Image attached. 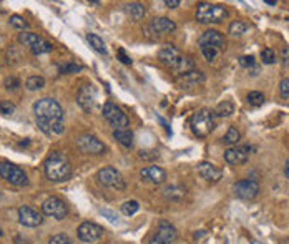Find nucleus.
Returning a JSON list of instances; mask_svg holds the SVG:
<instances>
[{
	"label": "nucleus",
	"mask_w": 289,
	"mask_h": 244,
	"mask_svg": "<svg viewBox=\"0 0 289 244\" xmlns=\"http://www.w3.org/2000/svg\"><path fill=\"white\" fill-rule=\"evenodd\" d=\"M228 17V9L218 3L201 2L196 7V20L200 23H220Z\"/></svg>",
	"instance_id": "obj_3"
},
{
	"label": "nucleus",
	"mask_w": 289,
	"mask_h": 244,
	"mask_svg": "<svg viewBox=\"0 0 289 244\" xmlns=\"http://www.w3.org/2000/svg\"><path fill=\"white\" fill-rule=\"evenodd\" d=\"M103 116H105V120L110 123V126H113L115 130H125V128L130 125V120H128V116L125 115L115 103H110V102L105 103Z\"/></svg>",
	"instance_id": "obj_6"
},
{
	"label": "nucleus",
	"mask_w": 289,
	"mask_h": 244,
	"mask_svg": "<svg viewBox=\"0 0 289 244\" xmlns=\"http://www.w3.org/2000/svg\"><path fill=\"white\" fill-rule=\"evenodd\" d=\"M151 29L155 30V33H173L177 30V23L168 17H156L151 22Z\"/></svg>",
	"instance_id": "obj_20"
},
{
	"label": "nucleus",
	"mask_w": 289,
	"mask_h": 244,
	"mask_svg": "<svg viewBox=\"0 0 289 244\" xmlns=\"http://www.w3.org/2000/svg\"><path fill=\"white\" fill-rule=\"evenodd\" d=\"M148 244H170V243H166V241H161V239H158V238H153Z\"/></svg>",
	"instance_id": "obj_47"
},
{
	"label": "nucleus",
	"mask_w": 289,
	"mask_h": 244,
	"mask_svg": "<svg viewBox=\"0 0 289 244\" xmlns=\"http://www.w3.org/2000/svg\"><path fill=\"white\" fill-rule=\"evenodd\" d=\"M18 40H20V44L22 45H25V46H32L37 44L38 40H40V37H38L37 33H33V32H23L20 33V37H18Z\"/></svg>",
	"instance_id": "obj_29"
},
{
	"label": "nucleus",
	"mask_w": 289,
	"mask_h": 244,
	"mask_svg": "<svg viewBox=\"0 0 289 244\" xmlns=\"http://www.w3.org/2000/svg\"><path fill=\"white\" fill-rule=\"evenodd\" d=\"M0 111L3 115H12L15 111V105L9 100H3V102H0Z\"/></svg>",
	"instance_id": "obj_38"
},
{
	"label": "nucleus",
	"mask_w": 289,
	"mask_h": 244,
	"mask_svg": "<svg viewBox=\"0 0 289 244\" xmlns=\"http://www.w3.org/2000/svg\"><path fill=\"white\" fill-rule=\"evenodd\" d=\"M10 25L15 27V29L25 30L27 27H29V22H27L23 17H20V15H12V17H10Z\"/></svg>",
	"instance_id": "obj_34"
},
{
	"label": "nucleus",
	"mask_w": 289,
	"mask_h": 244,
	"mask_svg": "<svg viewBox=\"0 0 289 244\" xmlns=\"http://www.w3.org/2000/svg\"><path fill=\"white\" fill-rule=\"evenodd\" d=\"M113 138L118 143H122L123 146H127V148L133 146V133L128 128H125V130H115L113 131Z\"/></svg>",
	"instance_id": "obj_23"
},
{
	"label": "nucleus",
	"mask_w": 289,
	"mask_h": 244,
	"mask_svg": "<svg viewBox=\"0 0 289 244\" xmlns=\"http://www.w3.org/2000/svg\"><path fill=\"white\" fill-rule=\"evenodd\" d=\"M240 65L241 67H253V65H255V57L253 55H244V57H241L240 58Z\"/></svg>",
	"instance_id": "obj_40"
},
{
	"label": "nucleus",
	"mask_w": 289,
	"mask_h": 244,
	"mask_svg": "<svg viewBox=\"0 0 289 244\" xmlns=\"http://www.w3.org/2000/svg\"><path fill=\"white\" fill-rule=\"evenodd\" d=\"M77 103L83 108L85 111H92L96 103V90L93 85H85L80 88L77 95Z\"/></svg>",
	"instance_id": "obj_12"
},
{
	"label": "nucleus",
	"mask_w": 289,
	"mask_h": 244,
	"mask_svg": "<svg viewBox=\"0 0 289 244\" xmlns=\"http://www.w3.org/2000/svg\"><path fill=\"white\" fill-rule=\"evenodd\" d=\"M48 244H73L72 239L68 238L67 234H64V232H60V234H55L50 238Z\"/></svg>",
	"instance_id": "obj_36"
},
{
	"label": "nucleus",
	"mask_w": 289,
	"mask_h": 244,
	"mask_svg": "<svg viewBox=\"0 0 289 244\" xmlns=\"http://www.w3.org/2000/svg\"><path fill=\"white\" fill-rule=\"evenodd\" d=\"M155 238H158V239H161V241H166V243L173 244L175 241H177V238H178L177 228L171 226V224L166 223V221H163V223H160L158 228H156Z\"/></svg>",
	"instance_id": "obj_19"
},
{
	"label": "nucleus",
	"mask_w": 289,
	"mask_h": 244,
	"mask_svg": "<svg viewBox=\"0 0 289 244\" xmlns=\"http://www.w3.org/2000/svg\"><path fill=\"white\" fill-rule=\"evenodd\" d=\"M42 213H44L45 216H50V218H53V219L62 221V219H65V216H67L68 208L60 198L52 196L44 201V204H42Z\"/></svg>",
	"instance_id": "obj_8"
},
{
	"label": "nucleus",
	"mask_w": 289,
	"mask_h": 244,
	"mask_svg": "<svg viewBox=\"0 0 289 244\" xmlns=\"http://www.w3.org/2000/svg\"><path fill=\"white\" fill-rule=\"evenodd\" d=\"M140 176H142V180L150 181V183H155V184H161L165 183L166 180L165 169L160 168V166H146V168H143L142 171H140Z\"/></svg>",
	"instance_id": "obj_18"
},
{
	"label": "nucleus",
	"mask_w": 289,
	"mask_h": 244,
	"mask_svg": "<svg viewBox=\"0 0 289 244\" xmlns=\"http://www.w3.org/2000/svg\"><path fill=\"white\" fill-rule=\"evenodd\" d=\"M203 81H205V73L200 72V70H191V72L179 76V85H181L183 88L191 87V85L203 83Z\"/></svg>",
	"instance_id": "obj_21"
},
{
	"label": "nucleus",
	"mask_w": 289,
	"mask_h": 244,
	"mask_svg": "<svg viewBox=\"0 0 289 244\" xmlns=\"http://www.w3.org/2000/svg\"><path fill=\"white\" fill-rule=\"evenodd\" d=\"M81 67H78V65H67V67H64L62 70H64L65 73H68V72H78Z\"/></svg>",
	"instance_id": "obj_45"
},
{
	"label": "nucleus",
	"mask_w": 289,
	"mask_h": 244,
	"mask_svg": "<svg viewBox=\"0 0 289 244\" xmlns=\"http://www.w3.org/2000/svg\"><path fill=\"white\" fill-rule=\"evenodd\" d=\"M37 125L47 135H60L64 131V110L53 98H40L33 105Z\"/></svg>",
	"instance_id": "obj_1"
},
{
	"label": "nucleus",
	"mask_w": 289,
	"mask_h": 244,
	"mask_svg": "<svg viewBox=\"0 0 289 244\" xmlns=\"http://www.w3.org/2000/svg\"><path fill=\"white\" fill-rule=\"evenodd\" d=\"M87 40H88V44L92 45V48L95 50V52L101 53V55H107V46H105V42L101 40L98 35L88 33V35H87Z\"/></svg>",
	"instance_id": "obj_25"
},
{
	"label": "nucleus",
	"mask_w": 289,
	"mask_h": 244,
	"mask_svg": "<svg viewBox=\"0 0 289 244\" xmlns=\"http://www.w3.org/2000/svg\"><path fill=\"white\" fill-rule=\"evenodd\" d=\"M279 92H281V95L286 98V96H289V78H284V80H281V83H279Z\"/></svg>",
	"instance_id": "obj_41"
},
{
	"label": "nucleus",
	"mask_w": 289,
	"mask_h": 244,
	"mask_svg": "<svg viewBox=\"0 0 289 244\" xmlns=\"http://www.w3.org/2000/svg\"><path fill=\"white\" fill-rule=\"evenodd\" d=\"M281 58H283V63L289 65V46H284L283 52H281Z\"/></svg>",
	"instance_id": "obj_44"
},
{
	"label": "nucleus",
	"mask_w": 289,
	"mask_h": 244,
	"mask_svg": "<svg viewBox=\"0 0 289 244\" xmlns=\"http://www.w3.org/2000/svg\"><path fill=\"white\" fill-rule=\"evenodd\" d=\"M246 29H248V25H246L244 22L241 20H234L231 22V25H229V35H233V37H240V35H243L246 32Z\"/></svg>",
	"instance_id": "obj_31"
},
{
	"label": "nucleus",
	"mask_w": 289,
	"mask_h": 244,
	"mask_svg": "<svg viewBox=\"0 0 289 244\" xmlns=\"http://www.w3.org/2000/svg\"><path fill=\"white\" fill-rule=\"evenodd\" d=\"M100 213H101V214H103V216H107V218L110 219L113 224H118V223H120L118 214H115V213H113V211H108V209H100Z\"/></svg>",
	"instance_id": "obj_39"
},
{
	"label": "nucleus",
	"mask_w": 289,
	"mask_h": 244,
	"mask_svg": "<svg viewBox=\"0 0 289 244\" xmlns=\"http://www.w3.org/2000/svg\"><path fill=\"white\" fill-rule=\"evenodd\" d=\"M264 2H266L268 5H276V2H274V0H264Z\"/></svg>",
	"instance_id": "obj_48"
},
{
	"label": "nucleus",
	"mask_w": 289,
	"mask_h": 244,
	"mask_svg": "<svg viewBox=\"0 0 289 244\" xmlns=\"http://www.w3.org/2000/svg\"><path fill=\"white\" fill-rule=\"evenodd\" d=\"M52 48H53V45L50 44V42H47L44 40V38H40V40L35 44L32 48V53L33 55H42V53H48V52H52Z\"/></svg>",
	"instance_id": "obj_27"
},
{
	"label": "nucleus",
	"mask_w": 289,
	"mask_h": 244,
	"mask_svg": "<svg viewBox=\"0 0 289 244\" xmlns=\"http://www.w3.org/2000/svg\"><path fill=\"white\" fill-rule=\"evenodd\" d=\"M18 219H20V223L23 224V226L37 228V226H40V224H42L44 216H42L38 211H35L33 208H30V206H20V208H18Z\"/></svg>",
	"instance_id": "obj_13"
},
{
	"label": "nucleus",
	"mask_w": 289,
	"mask_h": 244,
	"mask_svg": "<svg viewBox=\"0 0 289 244\" xmlns=\"http://www.w3.org/2000/svg\"><path fill=\"white\" fill-rule=\"evenodd\" d=\"M165 5H166V7H170V9H175V7H178V5H179V0H166Z\"/></svg>",
	"instance_id": "obj_46"
},
{
	"label": "nucleus",
	"mask_w": 289,
	"mask_h": 244,
	"mask_svg": "<svg viewBox=\"0 0 289 244\" xmlns=\"http://www.w3.org/2000/svg\"><path fill=\"white\" fill-rule=\"evenodd\" d=\"M201 53L208 61H213L214 58H216V55H218V50L211 48V46H201Z\"/></svg>",
	"instance_id": "obj_37"
},
{
	"label": "nucleus",
	"mask_w": 289,
	"mask_h": 244,
	"mask_svg": "<svg viewBox=\"0 0 289 244\" xmlns=\"http://www.w3.org/2000/svg\"><path fill=\"white\" fill-rule=\"evenodd\" d=\"M77 145L78 148L87 154H101L107 150V146H105L98 138L92 137V135H81V137L77 139Z\"/></svg>",
	"instance_id": "obj_10"
},
{
	"label": "nucleus",
	"mask_w": 289,
	"mask_h": 244,
	"mask_svg": "<svg viewBox=\"0 0 289 244\" xmlns=\"http://www.w3.org/2000/svg\"><path fill=\"white\" fill-rule=\"evenodd\" d=\"M25 87L29 88V90H40L42 87H45V80L44 76H38V75H33V76H29L25 81Z\"/></svg>",
	"instance_id": "obj_30"
},
{
	"label": "nucleus",
	"mask_w": 289,
	"mask_h": 244,
	"mask_svg": "<svg viewBox=\"0 0 289 244\" xmlns=\"http://www.w3.org/2000/svg\"><path fill=\"white\" fill-rule=\"evenodd\" d=\"M158 58L161 60V63H165L166 67H170V68H177L178 67V63L181 61V58L183 55L179 53V50L178 48H175V46H171V45H165L163 48H160V52H158Z\"/></svg>",
	"instance_id": "obj_14"
},
{
	"label": "nucleus",
	"mask_w": 289,
	"mask_h": 244,
	"mask_svg": "<svg viewBox=\"0 0 289 244\" xmlns=\"http://www.w3.org/2000/svg\"><path fill=\"white\" fill-rule=\"evenodd\" d=\"M138 209H140L138 201H127V203L122 204V213L125 216H133Z\"/></svg>",
	"instance_id": "obj_32"
},
{
	"label": "nucleus",
	"mask_w": 289,
	"mask_h": 244,
	"mask_svg": "<svg viewBox=\"0 0 289 244\" xmlns=\"http://www.w3.org/2000/svg\"><path fill=\"white\" fill-rule=\"evenodd\" d=\"M45 174L50 181H55V183L68 180L70 174H72L70 160L64 153H60V151L52 153L45 161Z\"/></svg>",
	"instance_id": "obj_2"
},
{
	"label": "nucleus",
	"mask_w": 289,
	"mask_h": 244,
	"mask_svg": "<svg viewBox=\"0 0 289 244\" xmlns=\"http://www.w3.org/2000/svg\"><path fill=\"white\" fill-rule=\"evenodd\" d=\"M0 176L3 180H7L9 183L15 184V186H27L29 184V178H27L25 171L18 166L12 165L9 161L0 163Z\"/></svg>",
	"instance_id": "obj_5"
},
{
	"label": "nucleus",
	"mask_w": 289,
	"mask_h": 244,
	"mask_svg": "<svg viewBox=\"0 0 289 244\" xmlns=\"http://www.w3.org/2000/svg\"><path fill=\"white\" fill-rule=\"evenodd\" d=\"M233 113H234V105H233V102H229V100L221 102L216 107V110H214V115H218V116H229Z\"/></svg>",
	"instance_id": "obj_26"
},
{
	"label": "nucleus",
	"mask_w": 289,
	"mask_h": 244,
	"mask_svg": "<svg viewBox=\"0 0 289 244\" xmlns=\"http://www.w3.org/2000/svg\"><path fill=\"white\" fill-rule=\"evenodd\" d=\"M105 229L101 226H98L96 223H90V221H85L78 226V239L83 243H95L103 236Z\"/></svg>",
	"instance_id": "obj_9"
},
{
	"label": "nucleus",
	"mask_w": 289,
	"mask_h": 244,
	"mask_svg": "<svg viewBox=\"0 0 289 244\" xmlns=\"http://www.w3.org/2000/svg\"><path fill=\"white\" fill-rule=\"evenodd\" d=\"M163 195L168 201H181L185 199L186 196V188H183V186L179 184H171L165 188V191H163Z\"/></svg>",
	"instance_id": "obj_22"
},
{
	"label": "nucleus",
	"mask_w": 289,
	"mask_h": 244,
	"mask_svg": "<svg viewBox=\"0 0 289 244\" xmlns=\"http://www.w3.org/2000/svg\"><path fill=\"white\" fill-rule=\"evenodd\" d=\"M264 95L261 92H251L248 95V103L251 105V107H261V105L264 103Z\"/></svg>",
	"instance_id": "obj_33"
},
{
	"label": "nucleus",
	"mask_w": 289,
	"mask_h": 244,
	"mask_svg": "<svg viewBox=\"0 0 289 244\" xmlns=\"http://www.w3.org/2000/svg\"><path fill=\"white\" fill-rule=\"evenodd\" d=\"M261 58H263V61L266 65H271L276 61V53L273 48H264L263 52H261Z\"/></svg>",
	"instance_id": "obj_35"
},
{
	"label": "nucleus",
	"mask_w": 289,
	"mask_h": 244,
	"mask_svg": "<svg viewBox=\"0 0 289 244\" xmlns=\"http://www.w3.org/2000/svg\"><path fill=\"white\" fill-rule=\"evenodd\" d=\"M116 55H118V60L122 61V63H125V65H131V58L127 55V52H125L123 48H120Z\"/></svg>",
	"instance_id": "obj_42"
},
{
	"label": "nucleus",
	"mask_w": 289,
	"mask_h": 244,
	"mask_svg": "<svg viewBox=\"0 0 289 244\" xmlns=\"http://www.w3.org/2000/svg\"><path fill=\"white\" fill-rule=\"evenodd\" d=\"M198 174H200L203 180L209 181V183H218L223 176V171L218 166H214L213 163L201 161L200 165H198Z\"/></svg>",
	"instance_id": "obj_17"
},
{
	"label": "nucleus",
	"mask_w": 289,
	"mask_h": 244,
	"mask_svg": "<svg viewBox=\"0 0 289 244\" xmlns=\"http://www.w3.org/2000/svg\"><path fill=\"white\" fill-rule=\"evenodd\" d=\"M214 113L209 110H200L191 116V130L196 137L205 138L214 130Z\"/></svg>",
	"instance_id": "obj_4"
},
{
	"label": "nucleus",
	"mask_w": 289,
	"mask_h": 244,
	"mask_svg": "<svg viewBox=\"0 0 289 244\" xmlns=\"http://www.w3.org/2000/svg\"><path fill=\"white\" fill-rule=\"evenodd\" d=\"M241 139V133L238 131V128L231 126L228 131H226V135L223 137V141L226 143V145H236L238 146V141Z\"/></svg>",
	"instance_id": "obj_28"
},
{
	"label": "nucleus",
	"mask_w": 289,
	"mask_h": 244,
	"mask_svg": "<svg viewBox=\"0 0 289 244\" xmlns=\"http://www.w3.org/2000/svg\"><path fill=\"white\" fill-rule=\"evenodd\" d=\"M125 12H127L128 15H130L131 18H135V20H140V18L144 17V14H146V9H144V5L138 2H131V3H127L125 5Z\"/></svg>",
	"instance_id": "obj_24"
},
{
	"label": "nucleus",
	"mask_w": 289,
	"mask_h": 244,
	"mask_svg": "<svg viewBox=\"0 0 289 244\" xmlns=\"http://www.w3.org/2000/svg\"><path fill=\"white\" fill-rule=\"evenodd\" d=\"M3 85H5V87L9 88V90H10V88L14 90V88H17L20 83H18L17 78H12V76H9V78H5V81H3Z\"/></svg>",
	"instance_id": "obj_43"
},
{
	"label": "nucleus",
	"mask_w": 289,
	"mask_h": 244,
	"mask_svg": "<svg viewBox=\"0 0 289 244\" xmlns=\"http://www.w3.org/2000/svg\"><path fill=\"white\" fill-rule=\"evenodd\" d=\"M259 193V184L255 180H241L234 184V195L244 201L255 199Z\"/></svg>",
	"instance_id": "obj_11"
},
{
	"label": "nucleus",
	"mask_w": 289,
	"mask_h": 244,
	"mask_svg": "<svg viewBox=\"0 0 289 244\" xmlns=\"http://www.w3.org/2000/svg\"><path fill=\"white\" fill-rule=\"evenodd\" d=\"M286 176L289 178V161L286 163Z\"/></svg>",
	"instance_id": "obj_49"
},
{
	"label": "nucleus",
	"mask_w": 289,
	"mask_h": 244,
	"mask_svg": "<svg viewBox=\"0 0 289 244\" xmlns=\"http://www.w3.org/2000/svg\"><path fill=\"white\" fill-rule=\"evenodd\" d=\"M249 158L248 146H231L225 151V161L228 165H243Z\"/></svg>",
	"instance_id": "obj_15"
},
{
	"label": "nucleus",
	"mask_w": 289,
	"mask_h": 244,
	"mask_svg": "<svg viewBox=\"0 0 289 244\" xmlns=\"http://www.w3.org/2000/svg\"><path fill=\"white\" fill-rule=\"evenodd\" d=\"M200 46H211V48H225V37H223L221 32L218 30H206L205 33L200 37Z\"/></svg>",
	"instance_id": "obj_16"
},
{
	"label": "nucleus",
	"mask_w": 289,
	"mask_h": 244,
	"mask_svg": "<svg viewBox=\"0 0 289 244\" xmlns=\"http://www.w3.org/2000/svg\"><path fill=\"white\" fill-rule=\"evenodd\" d=\"M96 178H98L100 183L107 186V188L125 189V181L122 174H120V171L116 168H113V166H105V168H101L98 174H96Z\"/></svg>",
	"instance_id": "obj_7"
}]
</instances>
